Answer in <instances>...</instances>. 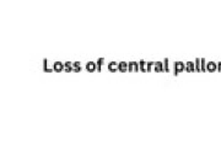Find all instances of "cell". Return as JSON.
I'll return each mask as SVG.
<instances>
[{
	"label": "cell",
	"instance_id": "cell-1",
	"mask_svg": "<svg viewBox=\"0 0 221 166\" xmlns=\"http://www.w3.org/2000/svg\"><path fill=\"white\" fill-rule=\"evenodd\" d=\"M185 70V63L183 62H176L175 63V75H178L179 73Z\"/></svg>",
	"mask_w": 221,
	"mask_h": 166
},
{
	"label": "cell",
	"instance_id": "cell-2",
	"mask_svg": "<svg viewBox=\"0 0 221 166\" xmlns=\"http://www.w3.org/2000/svg\"><path fill=\"white\" fill-rule=\"evenodd\" d=\"M53 69H54V71H55V73H61V71H64V70H65V65L63 64V63H60V62H54V64H53Z\"/></svg>",
	"mask_w": 221,
	"mask_h": 166
},
{
	"label": "cell",
	"instance_id": "cell-3",
	"mask_svg": "<svg viewBox=\"0 0 221 166\" xmlns=\"http://www.w3.org/2000/svg\"><path fill=\"white\" fill-rule=\"evenodd\" d=\"M118 71H120V73H127V71H129L128 63L127 62H119L118 63Z\"/></svg>",
	"mask_w": 221,
	"mask_h": 166
},
{
	"label": "cell",
	"instance_id": "cell-4",
	"mask_svg": "<svg viewBox=\"0 0 221 166\" xmlns=\"http://www.w3.org/2000/svg\"><path fill=\"white\" fill-rule=\"evenodd\" d=\"M154 69H155V71H156V73H163V71H165L163 63H161V62H155Z\"/></svg>",
	"mask_w": 221,
	"mask_h": 166
},
{
	"label": "cell",
	"instance_id": "cell-5",
	"mask_svg": "<svg viewBox=\"0 0 221 166\" xmlns=\"http://www.w3.org/2000/svg\"><path fill=\"white\" fill-rule=\"evenodd\" d=\"M86 70L90 71V73H93L95 70H97V63H95V62H89V63L86 64Z\"/></svg>",
	"mask_w": 221,
	"mask_h": 166
},
{
	"label": "cell",
	"instance_id": "cell-6",
	"mask_svg": "<svg viewBox=\"0 0 221 166\" xmlns=\"http://www.w3.org/2000/svg\"><path fill=\"white\" fill-rule=\"evenodd\" d=\"M107 68H108V71H110V73H116V71H118V63H116V62H110V63H108Z\"/></svg>",
	"mask_w": 221,
	"mask_h": 166
},
{
	"label": "cell",
	"instance_id": "cell-7",
	"mask_svg": "<svg viewBox=\"0 0 221 166\" xmlns=\"http://www.w3.org/2000/svg\"><path fill=\"white\" fill-rule=\"evenodd\" d=\"M185 70H187V71H194V70H195V65H194V63H192V62H187V64H185Z\"/></svg>",
	"mask_w": 221,
	"mask_h": 166
},
{
	"label": "cell",
	"instance_id": "cell-8",
	"mask_svg": "<svg viewBox=\"0 0 221 166\" xmlns=\"http://www.w3.org/2000/svg\"><path fill=\"white\" fill-rule=\"evenodd\" d=\"M139 65H140V71H143V73H146V71H148V69H146V62H145V60H140V62H139Z\"/></svg>",
	"mask_w": 221,
	"mask_h": 166
},
{
	"label": "cell",
	"instance_id": "cell-9",
	"mask_svg": "<svg viewBox=\"0 0 221 166\" xmlns=\"http://www.w3.org/2000/svg\"><path fill=\"white\" fill-rule=\"evenodd\" d=\"M64 65H65V71H67V73L74 71V65H73V63L67 62V63H64Z\"/></svg>",
	"mask_w": 221,
	"mask_h": 166
},
{
	"label": "cell",
	"instance_id": "cell-10",
	"mask_svg": "<svg viewBox=\"0 0 221 166\" xmlns=\"http://www.w3.org/2000/svg\"><path fill=\"white\" fill-rule=\"evenodd\" d=\"M73 65H74V71H75V73H80V71H81V64L79 63V62L73 63Z\"/></svg>",
	"mask_w": 221,
	"mask_h": 166
},
{
	"label": "cell",
	"instance_id": "cell-11",
	"mask_svg": "<svg viewBox=\"0 0 221 166\" xmlns=\"http://www.w3.org/2000/svg\"><path fill=\"white\" fill-rule=\"evenodd\" d=\"M43 70L45 71V73H52L54 69H51V68H48V65H47V59H44L43 60Z\"/></svg>",
	"mask_w": 221,
	"mask_h": 166
},
{
	"label": "cell",
	"instance_id": "cell-12",
	"mask_svg": "<svg viewBox=\"0 0 221 166\" xmlns=\"http://www.w3.org/2000/svg\"><path fill=\"white\" fill-rule=\"evenodd\" d=\"M103 62H104L103 58H100V59L97 60V70H98V73L102 70V64H103Z\"/></svg>",
	"mask_w": 221,
	"mask_h": 166
},
{
	"label": "cell",
	"instance_id": "cell-13",
	"mask_svg": "<svg viewBox=\"0 0 221 166\" xmlns=\"http://www.w3.org/2000/svg\"><path fill=\"white\" fill-rule=\"evenodd\" d=\"M163 67H165V71L166 73H170V67H168V59L166 58L165 60H163Z\"/></svg>",
	"mask_w": 221,
	"mask_h": 166
},
{
	"label": "cell",
	"instance_id": "cell-14",
	"mask_svg": "<svg viewBox=\"0 0 221 166\" xmlns=\"http://www.w3.org/2000/svg\"><path fill=\"white\" fill-rule=\"evenodd\" d=\"M154 65H155L154 62H148V63H146V69H148V71H151L152 68H154Z\"/></svg>",
	"mask_w": 221,
	"mask_h": 166
},
{
	"label": "cell",
	"instance_id": "cell-15",
	"mask_svg": "<svg viewBox=\"0 0 221 166\" xmlns=\"http://www.w3.org/2000/svg\"><path fill=\"white\" fill-rule=\"evenodd\" d=\"M128 68H129V71H134V62H129L128 63Z\"/></svg>",
	"mask_w": 221,
	"mask_h": 166
},
{
	"label": "cell",
	"instance_id": "cell-16",
	"mask_svg": "<svg viewBox=\"0 0 221 166\" xmlns=\"http://www.w3.org/2000/svg\"><path fill=\"white\" fill-rule=\"evenodd\" d=\"M139 70H140V65H139V63L134 62V71H135V73H138Z\"/></svg>",
	"mask_w": 221,
	"mask_h": 166
},
{
	"label": "cell",
	"instance_id": "cell-17",
	"mask_svg": "<svg viewBox=\"0 0 221 166\" xmlns=\"http://www.w3.org/2000/svg\"><path fill=\"white\" fill-rule=\"evenodd\" d=\"M195 69H197V71H200L201 70L200 69V64H199V59L195 60Z\"/></svg>",
	"mask_w": 221,
	"mask_h": 166
},
{
	"label": "cell",
	"instance_id": "cell-18",
	"mask_svg": "<svg viewBox=\"0 0 221 166\" xmlns=\"http://www.w3.org/2000/svg\"><path fill=\"white\" fill-rule=\"evenodd\" d=\"M208 69H209V70H214V69H215V64H214V63H209Z\"/></svg>",
	"mask_w": 221,
	"mask_h": 166
},
{
	"label": "cell",
	"instance_id": "cell-19",
	"mask_svg": "<svg viewBox=\"0 0 221 166\" xmlns=\"http://www.w3.org/2000/svg\"><path fill=\"white\" fill-rule=\"evenodd\" d=\"M201 70L203 71L205 70V62H204V60H201Z\"/></svg>",
	"mask_w": 221,
	"mask_h": 166
}]
</instances>
